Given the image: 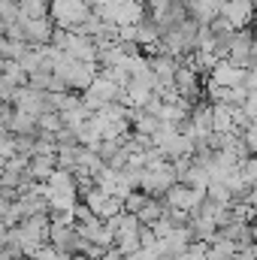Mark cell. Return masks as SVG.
I'll return each mask as SVG.
<instances>
[{
	"label": "cell",
	"instance_id": "obj_9",
	"mask_svg": "<svg viewBox=\"0 0 257 260\" xmlns=\"http://www.w3.org/2000/svg\"><path fill=\"white\" fill-rule=\"evenodd\" d=\"M34 260H37V257H34Z\"/></svg>",
	"mask_w": 257,
	"mask_h": 260
},
{
	"label": "cell",
	"instance_id": "obj_3",
	"mask_svg": "<svg viewBox=\"0 0 257 260\" xmlns=\"http://www.w3.org/2000/svg\"><path fill=\"white\" fill-rule=\"evenodd\" d=\"M21 27H24V43L27 46H34V49L52 46V34H55L52 18H27V21H21Z\"/></svg>",
	"mask_w": 257,
	"mask_h": 260
},
{
	"label": "cell",
	"instance_id": "obj_8",
	"mask_svg": "<svg viewBox=\"0 0 257 260\" xmlns=\"http://www.w3.org/2000/svg\"><path fill=\"white\" fill-rule=\"evenodd\" d=\"M67 260H91V257H85V254H70Z\"/></svg>",
	"mask_w": 257,
	"mask_h": 260
},
{
	"label": "cell",
	"instance_id": "obj_4",
	"mask_svg": "<svg viewBox=\"0 0 257 260\" xmlns=\"http://www.w3.org/2000/svg\"><path fill=\"white\" fill-rule=\"evenodd\" d=\"M212 85L218 88H245V70L233 67L230 61H218L212 70Z\"/></svg>",
	"mask_w": 257,
	"mask_h": 260
},
{
	"label": "cell",
	"instance_id": "obj_5",
	"mask_svg": "<svg viewBox=\"0 0 257 260\" xmlns=\"http://www.w3.org/2000/svg\"><path fill=\"white\" fill-rule=\"evenodd\" d=\"M58 154H34L27 160V179L30 182H46L55 170H58Z\"/></svg>",
	"mask_w": 257,
	"mask_h": 260
},
{
	"label": "cell",
	"instance_id": "obj_6",
	"mask_svg": "<svg viewBox=\"0 0 257 260\" xmlns=\"http://www.w3.org/2000/svg\"><path fill=\"white\" fill-rule=\"evenodd\" d=\"M18 21L27 18H49V0H18Z\"/></svg>",
	"mask_w": 257,
	"mask_h": 260
},
{
	"label": "cell",
	"instance_id": "obj_1",
	"mask_svg": "<svg viewBox=\"0 0 257 260\" xmlns=\"http://www.w3.org/2000/svg\"><path fill=\"white\" fill-rule=\"evenodd\" d=\"M49 18L58 30H76L91 18V6L82 0H49Z\"/></svg>",
	"mask_w": 257,
	"mask_h": 260
},
{
	"label": "cell",
	"instance_id": "obj_2",
	"mask_svg": "<svg viewBox=\"0 0 257 260\" xmlns=\"http://www.w3.org/2000/svg\"><path fill=\"white\" fill-rule=\"evenodd\" d=\"M218 15L233 24V30H245L254 21V3L251 0H218Z\"/></svg>",
	"mask_w": 257,
	"mask_h": 260
},
{
	"label": "cell",
	"instance_id": "obj_7",
	"mask_svg": "<svg viewBox=\"0 0 257 260\" xmlns=\"http://www.w3.org/2000/svg\"><path fill=\"white\" fill-rule=\"evenodd\" d=\"M18 15V0H0V24H15Z\"/></svg>",
	"mask_w": 257,
	"mask_h": 260
}]
</instances>
